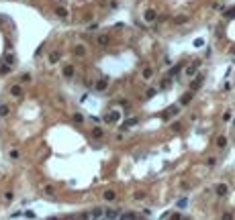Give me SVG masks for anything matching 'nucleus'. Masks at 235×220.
<instances>
[{"label":"nucleus","instance_id":"1","mask_svg":"<svg viewBox=\"0 0 235 220\" xmlns=\"http://www.w3.org/2000/svg\"><path fill=\"white\" fill-rule=\"evenodd\" d=\"M180 108H182L180 104H172V106H168V108H166V112H164V120H170L172 116H178V114H180Z\"/></svg>","mask_w":235,"mask_h":220},{"label":"nucleus","instance_id":"2","mask_svg":"<svg viewBox=\"0 0 235 220\" xmlns=\"http://www.w3.org/2000/svg\"><path fill=\"white\" fill-rule=\"evenodd\" d=\"M121 114H123V112H119V110H110L108 114H104V122H108V124H115V122H119V120H121Z\"/></svg>","mask_w":235,"mask_h":220},{"label":"nucleus","instance_id":"3","mask_svg":"<svg viewBox=\"0 0 235 220\" xmlns=\"http://www.w3.org/2000/svg\"><path fill=\"white\" fill-rule=\"evenodd\" d=\"M108 84H110V80H108L106 76H102L100 80H98V81H96V84H94V90H96V92H106V88H108Z\"/></svg>","mask_w":235,"mask_h":220},{"label":"nucleus","instance_id":"4","mask_svg":"<svg viewBox=\"0 0 235 220\" xmlns=\"http://www.w3.org/2000/svg\"><path fill=\"white\" fill-rule=\"evenodd\" d=\"M200 65H202L200 61H192V65H188L186 70H184V76H186V78H194V76H196V71H198V67H200Z\"/></svg>","mask_w":235,"mask_h":220},{"label":"nucleus","instance_id":"5","mask_svg":"<svg viewBox=\"0 0 235 220\" xmlns=\"http://www.w3.org/2000/svg\"><path fill=\"white\" fill-rule=\"evenodd\" d=\"M204 84V76L202 73H198L194 80H192V84H190V92H196V90H200V86Z\"/></svg>","mask_w":235,"mask_h":220},{"label":"nucleus","instance_id":"6","mask_svg":"<svg viewBox=\"0 0 235 220\" xmlns=\"http://www.w3.org/2000/svg\"><path fill=\"white\" fill-rule=\"evenodd\" d=\"M143 21L145 23H155L157 21V12L153 10V8H147V10L143 12Z\"/></svg>","mask_w":235,"mask_h":220},{"label":"nucleus","instance_id":"7","mask_svg":"<svg viewBox=\"0 0 235 220\" xmlns=\"http://www.w3.org/2000/svg\"><path fill=\"white\" fill-rule=\"evenodd\" d=\"M139 124V118L137 116H133V118H127V120H123L121 122V130H125V128H131V127H137Z\"/></svg>","mask_w":235,"mask_h":220},{"label":"nucleus","instance_id":"8","mask_svg":"<svg viewBox=\"0 0 235 220\" xmlns=\"http://www.w3.org/2000/svg\"><path fill=\"white\" fill-rule=\"evenodd\" d=\"M215 194L219 198H225L227 194H229V185L227 184H217V187H215Z\"/></svg>","mask_w":235,"mask_h":220},{"label":"nucleus","instance_id":"9","mask_svg":"<svg viewBox=\"0 0 235 220\" xmlns=\"http://www.w3.org/2000/svg\"><path fill=\"white\" fill-rule=\"evenodd\" d=\"M76 76V67L72 65V63H68V65H63V78L66 80H72Z\"/></svg>","mask_w":235,"mask_h":220},{"label":"nucleus","instance_id":"10","mask_svg":"<svg viewBox=\"0 0 235 220\" xmlns=\"http://www.w3.org/2000/svg\"><path fill=\"white\" fill-rule=\"evenodd\" d=\"M192 98H194V96H192V92L188 90L186 94H182V98H180V102H178V104H180V106H188L190 102H192Z\"/></svg>","mask_w":235,"mask_h":220},{"label":"nucleus","instance_id":"11","mask_svg":"<svg viewBox=\"0 0 235 220\" xmlns=\"http://www.w3.org/2000/svg\"><path fill=\"white\" fill-rule=\"evenodd\" d=\"M119 212L117 208H106V210H102V216H106V218H119Z\"/></svg>","mask_w":235,"mask_h":220},{"label":"nucleus","instance_id":"12","mask_svg":"<svg viewBox=\"0 0 235 220\" xmlns=\"http://www.w3.org/2000/svg\"><path fill=\"white\" fill-rule=\"evenodd\" d=\"M215 145H217V149H225V147L229 145V139H227L225 135H221V137H217V141H215Z\"/></svg>","mask_w":235,"mask_h":220},{"label":"nucleus","instance_id":"13","mask_svg":"<svg viewBox=\"0 0 235 220\" xmlns=\"http://www.w3.org/2000/svg\"><path fill=\"white\" fill-rule=\"evenodd\" d=\"M96 43H98L100 47H106L108 43H110V37H108V35H98V37H96Z\"/></svg>","mask_w":235,"mask_h":220},{"label":"nucleus","instance_id":"14","mask_svg":"<svg viewBox=\"0 0 235 220\" xmlns=\"http://www.w3.org/2000/svg\"><path fill=\"white\" fill-rule=\"evenodd\" d=\"M90 135H92V139H102V137H104V128H100V127H94Z\"/></svg>","mask_w":235,"mask_h":220},{"label":"nucleus","instance_id":"15","mask_svg":"<svg viewBox=\"0 0 235 220\" xmlns=\"http://www.w3.org/2000/svg\"><path fill=\"white\" fill-rule=\"evenodd\" d=\"M102 198H104L106 202H113V200H117V192L115 190H106L104 194H102Z\"/></svg>","mask_w":235,"mask_h":220},{"label":"nucleus","instance_id":"16","mask_svg":"<svg viewBox=\"0 0 235 220\" xmlns=\"http://www.w3.org/2000/svg\"><path fill=\"white\" fill-rule=\"evenodd\" d=\"M74 55H76V57H84V55H86V47L84 45H76L74 47Z\"/></svg>","mask_w":235,"mask_h":220},{"label":"nucleus","instance_id":"17","mask_svg":"<svg viewBox=\"0 0 235 220\" xmlns=\"http://www.w3.org/2000/svg\"><path fill=\"white\" fill-rule=\"evenodd\" d=\"M182 70H184V63H178V65H174V67L170 70V76H168V78H174V76H176V73H180Z\"/></svg>","mask_w":235,"mask_h":220},{"label":"nucleus","instance_id":"18","mask_svg":"<svg viewBox=\"0 0 235 220\" xmlns=\"http://www.w3.org/2000/svg\"><path fill=\"white\" fill-rule=\"evenodd\" d=\"M10 96L21 98V96H23V88H21V86H12V88H10Z\"/></svg>","mask_w":235,"mask_h":220},{"label":"nucleus","instance_id":"19","mask_svg":"<svg viewBox=\"0 0 235 220\" xmlns=\"http://www.w3.org/2000/svg\"><path fill=\"white\" fill-rule=\"evenodd\" d=\"M59 59H61V53L59 51H51L49 53V63H57Z\"/></svg>","mask_w":235,"mask_h":220},{"label":"nucleus","instance_id":"20","mask_svg":"<svg viewBox=\"0 0 235 220\" xmlns=\"http://www.w3.org/2000/svg\"><path fill=\"white\" fill-rule=\"evenodd\" d=\"M55 16H57V19H68V10H66L63 6H57V8H55Z\"/></svg>","mask_w":235,"mask_h":220},{"label":"nucleus","instance_id":"21","mask_svg":"<svg viewBox=\"0 0 235 220\" xmlns=\"http://www.w3.org/2000/svg\"><path fill=\"white\" fill-rule=\"evenodd\" d=\"M151 76H153V70H151V67H143V71H141V78H143V80H149Z\"/></svg>","mask_w":235,"mask_h":220},{"label":"nucleus","instance_id":"22","mask_svg":"<svg viewBox=\"0 0 235 220\" xmlns=\"http://www.w3.org/2000/svg\"><path fill=\"white\" fill-rule=\"evenodd\" d=\"M188 23V16L186 14H180V16H176L174 19V24H186Z\"/></svg>","mask_w":235,"mask_h":220},{"label":"nucleus","instance_id":"23","mask_svg":"<svg viewBox=\"0 0 235 220\" xmlns=\"http://www.w3.org/2000/svg\"><path fill=\"white\" fill-rule=\"evenodd\" d=\"M188 206V198H180L176 202V208H186Z\"/></svg>","mask_w":235,"mask_h":220},{"label":"nucleus","instance_id":"24","mask_svg":"<svg viewBox=\"0 0 235 220\" xmlns=\"http://www.w3.org/2000/svg\"><path fill=\"white\" fill-rule=\"evenodd\" d=\"M145 196H147V194H145V192H135V194H133V200H137V202H139V200H145Z\"/></svg>","mask_w":235,"mask_h":220},{"label":"nucleus","instance_id":"25","mask_svg":"<svg viewBox=\"0 0 235 220\" xmlns=\"http://www.w3.org/2000/svg\"><path fill=\"white\" fill-rule=\"evenodd\" d=\"M155 94H157V88H149V90H147V92H145V98H147V100H149V98H153V96H155Z\"/></svg>","mask_w":235,"mask_h":220},{"label":"nucleus","instance_id":"26","mask_svg":"<svg viewBox=\"0 0 235 220\" xmlns=\"http://www.w3.org/2000/svg\"><path fill=\"white\" fill-rule=\"evenodd\" d=\"M90 216H94V218H100V216H102V208H94Z\"/></svg>","mask_w":235,"mask_h":220},{"label":"nucleus","instance_id":"27","mask_svg":"<svg viewBox=\"0 0 235 220\" xmlns=\"http://www.w3.org/2000/svg\"><path fill=\"white\" fill-rule=\"evenodd\" d=\"M119 104H121V108H123V110H131V102H127V100H121Z\"/></svg>","mask_w":235,"mask_h":220},{"label":"nucleus","instance_id":"28","mask_svg":"<svg viewBox=\"0 0 235 220\" xmlns=\"http://www.w3.org/2000/svg\"><path fill=\"white\" fill-rule=\"evenodd\" d=\"M217 161H219L217 157H209V159H207V165H209V167H215V165H217Z\"/></svg>","mask_w":235,"mask_h":220},{"label":"nucleus","instance_id":"29","mask_svg":"<svg viewBox=\"0 0 235 220\" xmlns=\"http://www.w3.org/2000/svg\"><path fill=\"white\" fill-rule=\"evenodd\" d=\"M172 130H174V133H180V130H182V124H180V122H172Z\"/></svg>","mask_w":235,"mask_h":220},{"label":"nucleus","instance_id":"30","mask_svg":"<svg viewBox=\"0 0 235 220\" xmlns=\"http://www.w3.org/2000/svg\"><path fill=\"white\" fill-rule=\"evenodd\" d=\"M4 61H6V65H12V63H14V55H12V53H8Z\"/></svg>","mask_w":235,"mask_h":220},{"label":"nucleus","instance_id":"31","mask_svg":"<svg viewBox=\"0 0 235 220\" xmlns=\"http://www.w3.org/2000/svg\"><path fill=\"white\" fill-rule=\"evenodd\" d=\"M74 122H84V116L80 114V112H76V114H74Z\"/></svg>","mask_w":235,"mask_h":220},{"label":"nucleus","instance_id":"32","mask_svg":"<svg viewBox=\"0 0 235 220\" xmlns=\"http://www.w3.org/2000/svg\"><path fill=\"white\" fill-rule=\"evenodd\" d=\"M21 81H23V84L31 81V73H23V76H21Z\"/></svg>","mask_w":235,"mask_h":220},{"label":"nucleus","instance_id":"33","mask_svg":"<svg viewBox=\"0 0 235 220\" xmlns=\"http://www.w3.org/2000/svg\"><path fill=\"white\" fill-rule=\"evenodd\" d=\"M45 194H47V196H53V194H55V190H53L51 185H45Z\"/></svg>","mask_w":235,"mask_h":220},{"label":"nucleus","instance_id":"34","mask_svg":"<svg viewBox=\"0 0 235 220\" xmlns=\"http://www.w3.org/2000/svg\"><path fill=\"white\" fill-rule=\"evenodd\" d=\"M8 114V106H0V116H6Z\"/></svg>","mask_w":235,"mask_h":220},{"label":"nucleus","instance_id":"35","mask_svg":"<svg viewBox=\"0 0 235 220\" xmlns=\"http://www.w3.org/2000/svg\"><path fill=\"white\" fill-rule=\"evenodd\" d=\"M204 45V39H194V47H202Z\"/></svg>","mask_w":235,"mask_h":220},{"label":"nucleus","instance_id":"36","mask_svg":"<svg viewBox=\"0 0 235 220\" xmlns=\"http://www.w3.org/2000/svg\"><path fill=\"white\" fill-rule=\"evenodd\" d=\"M225 16H227V19H231V16H235V8H231V10H227V12H225Z\"/></svg>","mask_w":235,"mask_h":220},{"label":"nucleus","instance_id":"37","mask_svg":"<svg viewBox=\"0 0 235 220\" xmlns=\"http://www.w3.org/2000/svg\"><path fill=\"white\" fill-rule=\"evenodd\" d=\"M223 120H225V122H227V120H231V112H229V110L223 114Z\"/></svg>","mask_w":235,"mask_h":220},{"label":"nucleus","instance_id":"38","mask_svg":"<svg viewBox=\"0 0 235 220\" xmlns=\"http://www.w3.org/2000/svg\"><path fill=\"white\" fill-rule=\"evenodd\" d=\"M10 157L12 159H19V151H10Z\"/></svg>","mask_w":235,"mask_h":220},{"label":"nucleus","instance_id":"39","mask_svg":"<svg viewBox=\"0 0 235 220\" xmlns=\"http://www.w3.org/2000/svg\"><path fill=\"white\" fill-rule=\"evenodd\" d=\"M4 198H6V200H8V202H10V200H12V198H14V196H12L10 192H6V194H4Z\"/></svg>","mask_w":235,"mask_h":220}]
</instances>
